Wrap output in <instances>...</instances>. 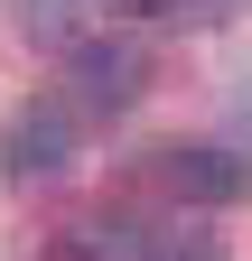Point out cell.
<instances>
[{"label": "cell", "instance_id": "4", "mask_svg": "<svg viewBox=\"0 0 252 261\" xmlns=\"http://www.w3.org/2000/svg\"><path fill=\"white\" fill-rule=\"evenodd\" d=\"M140 224L131 215H75L66 233H56V261H140Z\"/></svg>", "mask_w": 252, "mask_h": 261}, {"label": "cell", "instance_id": "3", "mask_svg": "<svg viewBox=\"0 0 252 261\" xmlns=\"http://www.w3.org/2000/svg\"><path fill=\"white\" fill-rule=\"evenodd\" d=\"M159 187L178 196V205L215 215V205H243L252 168H243V149H234V140H178V149H159Z\"/></svg>", "mask_w": 252, "mask_h": 261}, {"label": "cell", "instance_id": "1", "mask_svg": "<svg viewBox=\"0 0 252 261\" xmlns=\"http://www.w3.org/2000/svg\"><path fill=\"white\" fill-rule=\"evenodd\" d=\"M84 149V112L66 103V93H38V103H19L10 121H0V177H66Z\"/></svg>", "mask_w": 252, "mask_h": 261}, {"label": "cell", "instance_id": "6", "mask_svg": "<svg viewBox=\"0 0 252 261\" xmlns=\"http://www.w3.org/2000/svg\"><path fill=\"white\" fill-rule=\"evenodd\" d=\"M121 19H168V10H187V0H112Z\"/></svg>", "mask_w": 252, "mask_h": 261}, {"label": "cell", "instance_id": "5", "mask_svg": "<svg viewBox=\"0 0 252 261\" xmlns=\"http://www.w3.org/2000/svg\"><path fill=\"white\" fill-rule=\"evenodd\" d=\"M140 261H224V243L206 233V224H168V233H149Z\"/></svg>", "mask_w": 252, "mask_h": 261}, {"label": "cell", "instance_id": "2", "mask_svg": "<svg viewBox=\"0 0 252 261\" xmlns=\"http://www.w3.org/2000/svg\"><path fill=\"white\" fill-rule=\"evenodd\" d=\"M149 93V56L131 47V38H75V56H66V103L84 112V121H112V112H131Z\"/></svg>", "mask_w": 252, "mask_h": 261}]
</instances>
